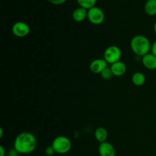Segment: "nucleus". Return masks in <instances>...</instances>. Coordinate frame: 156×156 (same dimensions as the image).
Segmentation results:
<instances>
[{
    "label": "nucleus",
    "mask_w": 156,
    "mask_h": 156,
    "mask_svg": "<svg viewBox=\"0 0 156 156\" xmlns=\"http://www.w3.org/2000/svg\"><path fill=\"white\" fill-rule=\"evenodd\" d=\"M37 145L36 137L29 132L17 136L14 142V149L19 154H29L35 150Z\"/></svg>",
    "instance_id": "obj_1"
},
{
    "label": "nucleus",
    "mask_w": 156,
    "mask_h": 156,
    "mask_svg": "<svg viewBox=\"0 0 156 156\" xmlns=\"http://www.w3.org/2000/svg\"><path fill=\"white\" fill-rule=\"evenodd\" d=\"M130 47L136 55L143 57L151 51L152 44L149 38L144 35H136L131 40Z\"/></svg>",
    "instance_id": "obj_2"
},
{
    "label": "nucleus",
    "mask_w": 156,
    "mask_h": 156,
    "mask_svg": "<svg viewBox=\"0 0 156 156\" xmlns=\"http://www.w3.org/2000/svg\"><path fill=\"white\" fill-rule=\"evenodd\" d=\"M52 146L54 149L56 153L62 155L69 152L72 148V143L68 137L59 136L53 140Z\"/></svg>",
    "instance_id": "obj_3"
},
{
    "label": "nucleus",
    "mask_w": 156,
    "mask_h": 156,
    "mask_svg": "<svg viewBox=\"0 0 156 156\" xmlns=\"http://www.w3.org/2000/svg\"><path fill=\"white\" fill-rule=\"evenodd\" d=\"M122 56V52L117 46H110L105 50L104 53V59L108 64H114L120 61Z\"/></svg>",
    "instance_id": "obj_4"
},
{
    "label": "nucleus",
    "mask_w": 156,
    "mask_h": 156,
    "mask_svg": "<svg viewBox=\"0 0 156 156\" xmlns=\"http://www.w3.org/2000/svg\"><path fill=\"white\" fill-rule=\"evenodd\" d=\"M87 18L91 24L98 25L104 22L105 15L101 9L97 7V6H94L88 10V18Z\"/></svg>",
    "instance_id": "obj_5"
},
{
    "label": "nucleus",
    "mask_w": 156,
    "mask_h": 156,
    "mask_svg": "<svg viewBox=\"0 0 156 156\" xmlns=\"http://www.w3.org/2000/svg\"><path fill=\"white\" fill-rule=\"evenodd\" d=\"M12 30L17 37H24L30 33V27L24 21H17L12 25Z\"/></svg>",
    "instance_id": "obj_6"
},
{
    "label": "nucleus",
    "mask_w": 156,
    "mask_h": 156,
    "mask_svg": "<svg viewBox=\"0 0 156 156\" xmlns=\"http://www.w3.org/2000/svg\"><path fill=\"white\" fill-rule=\"evenodd\" d=\"M108 64L105 59H96L90 63L89 69L94 74H101L108 67Z\"/></svg>",
    "instance_id": "obj_7"
},
{
    "label": "nucleus",
    "mask_w": 156,
    "mask_h": 156,
    "mask_svg": "<svg viewBox=\"0 0 156 156\" xmlns=\"http://www.w3.org/2000/svg\"><path fill=\"white\" fill-rule=\"evenodd\" d=\"M98 152L100 156H115L116 150L114 146L108 142L100 143L98 147Z\"/></svg>",
    "instance_id": "obj_8"
},
{
    "label": "nucleus",
    "mask_w": 156,
    "mask_h": 156,
    "mask_svg": "<svg viewBox=\"0 0 156 156\" xmlns=\"http://www.w3.org/2000/svg\"><path fill=\"white\" fill-rule=\"evenodd\" d=\"M142 62H143V65L144 66L145 68H146L147 69H156V56L152 53H149L143 56Z\"/></svg>",
    "instance_id": "obj_9"
},
{
    "label": "nucleus",
    "mask_w": 156,
    "mask_h": 156,
    "mask_svg": "<svg viewBox=\"0 0 156 156\" xmlns=\"http://www.w3.org/2000/svg\"><path fill=\"white\" fill-rule=\"evenodd\" d=\"M111 69L114 76H122L126 73V66L122 61H118V62L111 65Z\"/></svg>",
    "instance_id": "obj_10"
},
{
    "label": "nucleus",
    "mask_w": 156,
    "mask_h": 156,
    "mask_svg": "<svg viewBox=\"0 0 156 156\" xmlns=\"http://www.w3.org/2000/svg\"><path fill=\"white\" fill-rule=\"evenodd\" d=\"M88 18V10L84 8L79 7L73 12V18L76 22H82Z\"/></svg>",
    "instance_id": "obj_11"
},
{
    "label": "nucleus",
    "mask_w": 156,
    "mask_h": 156,
    "mask_svg": "<svg viewBox=\"0 0 156 156\" xmlns=\"http://www.w3.org/2000/svg\"><path fill=\"white\" fill-rule=\"evenodd\" d=\"M108 136V131H107V129L105 128L102 127V126L97 128L95 132H94V137H95L96 140L98 142H99L100 143L106 142Z\"/></svg>",
    "instance_id": "obj_12"
},
{
    "label": "nucleus",
    "mask_w": 156,
    "mask_h": 156,
    "mask_svg": "<svg viewBox=\"0 0 156 156\" xmlns=\"http://www.w3.org/2000/svg\"><path fill=\"white\" fill-rule=\"evenodd\" d=\"M144 10L149 16L156 15V0H147L145 4Z\"/></svg>",
    "instance_id": "obj_13"
},
{
    "label": "nucleus",
    "mask_w": 156,
    "mask_h": 156,
    "mask_svg": "<svg viewBox=\"0 0 156 156\" xmlns=\"http://www.w3.org/2000/svg\"><path fill=\"white\" fill-rule=\"evenodd\" d=\"M146 80V76L140 72H136L132 76V82L136 86H142Z\"/></svg>",
    "instance_id": "obj_14"
},
{
    "label": "nucleus",
    "mask_w": 156,
    "mask_h": 156,
    "mask_svg": "<svg viewBox=\"0 0 156 156\" xmlns=\"http://www.w3.org/2000/svg\"><path fill=\"white\" fill-rule=\"evenodd\" d=\"M76 1L79 7L84 8L87 10L94 7L97 2V0H76Z\"/></svg>",
    "instance_id": "obj_15"
},
{
    "label": "nucleus",
    "mask_w": 156,
    "mask_h": 156,
    "mask_svg": "<svg viewBox=\"0 0 156 156\" xmlns=\"http://www.w3.org/2000/svg\"><path fill=\"white\" fill-rule=\"evenodd\" d=\"M100 75L101 76L102 79H105V80H110V79H112V77L114 76L112 71H111V67H110V68L109 67H107Z\"/></svg>",
    "instance_id": "obj_16"
},
{
    "label": "nucleus",
    "mask_w": 156,
    "mask_h": 156,
    "mask_svg": "<svg viewBox=\"0 0 156 156\" xmlns=\"http://www.w3.org/2000/svg\"><path fill=\"white\" fill-rule=\"evenodd\" d=\"M45 152L48 156H52L56 153V152H55L54 149H53V147L52 146V145L50 146H47V147L46 148Z\"/></svg>",
    "instance_id": "obj_17"
},
{
    "label": "nucleus",
    "mask_w": 156,
    "mask_h": 156,
    "mask_svg": "<svg viewBox=\"0 0 156 156\" xmlns=\"http://www.w3.org/2000/svg\"><path fill=\"white\" fill-rule=\"evenodd\" d=\"M47 1L51 3V4L55 5H59L65 3L67 0H47Z\"/></svg>",
    "instance_id": "obj_18"
},
{
    "label": "nucleus",
    "mask_w": 156,
    "mask_h": 156,
    "mask_svg": "<svg viewBox=\"0 0 156 156\" xmlns=\"http://www.w3.org/2000/svg\"><path fill=\"white\" fill-rule=\"evenodd\" d=\"M151 53L156 56V41L152 44V48H151Z\"/></svg>",
    "instance_id": "obj_19"
},
{
    "label": "nucleus",
    "mask_w": 156,
    "mask_h": 156,
    "mask_svg": "<svg viewBox=\"0 0 156 156\" xmlns=\"http://www.w3.org/2000/svg\"><path fill=\"white\" fill-rule=\"evenodd\" d=\"M0 156H5V149L2 146H0Z\"/></svg>",
    "instance_id": "obj_20"
},
{
    "label": "nucleus",
    "mask_w": 156,
    "mask_h": 156,
    "mask_svg": "<svg viewBox=\"0 0 156 156\" xmlns=\"http://www.w3.org/2000/svg\"><path fill=\"white\" fill-rule=\"evenodd\" d=\"M2 135H3V129L2 128H0V138L2 137Z\"/></svg>",
    "instance_id": "obj_21"
},
{
    "label": "nucleus",
    "mask_w": 156,
    "mask_h": 156,
    "mask_svg": "<svg viewBox=\"0 0 156 156\" xmlns=\"http://www.w3.org/2000/svg\"><path fill=\"white\" fill-rule=\"evenodd\" d=\"M154 31H155V34H156V21L154 24Z\"/></svg>",
    "instance_id": "obj_22"
}]
</instances>
